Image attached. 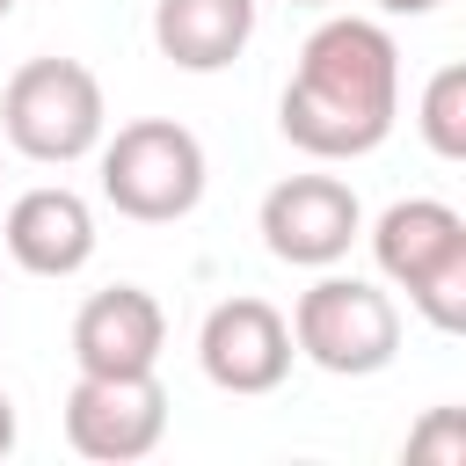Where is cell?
<instances>
[{"label": "cell", "instance_id": "obj_11", "mask_svg": "<svg viewBox=\"0 0 466 466\" xmlns=\"http://www.w3.org/2000/svg\"><path fill=\"white\" fill-rule=\"evenodd\" d=\"M255 36V0H153V44L182 73H226Z\"/></svg>", "mask_w": 466, "mask_h": 466}, {"label": "cell", "instance_id": "obj_4", "mask_svg": "<svg viewBox=\"0 0 466 466\" xmlns=\"http://www.w3.org/2000/svg\"><path fill=\"white\" fill-rule=\"evenodd\" d=\"M204 146L175 116H138L102 146V197L138 226H175L204 204Z\"/></svg>", "mask_w": 466, "mask_h": 466}, {"label": "cell", "instance_id": "obj_9", "mask_svg": "<svg viewBox=\"0 0 466 466\" xmlns=\"http://www.w3.org/2000/svg\"><path fill=\"white\" fill-rule=\"evenodd\" d=\"M160 342H167V313L138 284H109V291H95L73 313V364L80 371H102V379L153 371L160 364Z\"/></svg>", "mask_w": 466, "mask_h": 466}, {"label": "cell", "instance_id": "obj_10", "mask_svg": "<svg viewBox=\"0 0 466 466\" xmlns=\"http://www.w3.org/2000/svg\"><path fill=\"white\" fill-rule=\"evenodd\" d=\"M7 255L29 277H73V269H87V255H95V211H87V197H73L66 182L22 189L7 204Z\"/></svg>", "mask_w": 466, "mask_h": 466}, {"label": "cell", "instance_id": "obj_7", "mask_svg": "<svg viewBox=\"0 0 466 466\" xmlns=\"http://www.w3.org/2000/svg\"><path fill=\"white\" fill-rule=\"evenodd\" d=\"M357 233H364V211H357V189L342 175H284L262 197V248L277 262L328 269L350 255Z\"/></svg>", "mask_w": 466, "mask_h": 466}, {"label": "cell", "instance_id": "obj_14", "mask_svg": "<svg viewBox=\"0 0 466 466\" xmlns=\"http://www.w3.org/2000/svg\"><path fill=\"white\" fill-rule=\"evenodd\" d=\"M379 15H430V7H444V0H371Z\"/></svg>", "mask_w": 466, "mask_h": 466}, {"label": "cell", "instance_id": "obj_6", "mask_svg": "<svg viewBox=\"0 0 466 466\" xmlns=\"http://www.w3.org/2000/svg\"><path fill=\"white\" fill-rule=\"evenodd\" d=\"M167 437V393L153 371H124V379H102V371H80L73 393H66V444L95 466H131L146 459L153 444Z\"/></svg>", "mask_w": 466, "mask_h": 466}, {"label": "cell", "instance_id": "obj_2", "mask_svg": "<svg viewBox=\"0 0 466 466\" xmlns=\"http://www.w3.org/2000/svg\"><path fill=\"white\" fill-rule=\"evenodd\" d=\"M371 255L430 328H444V335L466 328V218L451 204H437V197L386 204L371 226Z\"/></svg>", "mask_w": 466, "mask_h": 466}, {"label": "cell", "instance_id": "obj_1", "mask_svg": "<svg viewBox=\"0 0 466 466\" xmlns=\"http://www.w3.org/2000/svg\"><path fill=\"white\" fill-rule=\"evenodd\" d=\"M400 116V51L379 22L335 15L299 44V66L284 80L277 124L313 160H364L386 146Z\"/></svg>", "mask_w": 466, "mask_h": 466}, {"label": "cell", "instance_id": "obj_16", "mask_svg": "<svg viewBox=\"0 0 466 466\" xmlns=\"http://www.w3.org/2000/svg\"><path fill=\"white\" fill-rule=\"evenodd\" d=\"M291 7H328V0H291Z\"/></svg>", "mask_w": 466, "mask_h": 466}, {"label": "cell", "instance_id": "obj_15", "mask_svg": "<svg viewBox=\"0 0 466 466\" xmlns=\"http://www.w3.org/2000/svg\"><path fill=\"white\" fill-rule=\"evenodd\" d=\"M7 451H15V400L0 393V459H7Z\"/></svg>", "mask_w": 466, "mask_h": 466}, {"label": "cell", "instance_id": "obj_3", "mask_svg": "<svg viewBox=\"0 0 466 466\" xmlns=\"http://www.w3.org/2000/svg\"><path fill=\"white\" fill-rule=\"evenodd\" d=\"M102 80L80 66V58H29L7 95H0V131L22 160H44V167H66V160H87L102 146Z\"/></svg>", "mask_w": 466, "mask_h": 466}, {"label": "cell", "instance_id": "obj_8", "mask_svg": "<svg viewBox=\"0 0 466 466\" xmlns=\"http://www.w3.org/2000/svg\"><path fill=\"white\" fill-rule=\"evenodd\" d=\"M291 320L269 306V299H226L204 313V335H197V364L218 393H277L284 371H291Z\"/></svg>", "mask_w": 466, "mask_h": 466}, {"label": "cell", "instance_id": "obj_12", "mask_svg": "<svg viewBox=\"0 0 466 466\" xmlns=\"http://www.w3.org/2000/svg\"><path fill=\"white\" fill-rule=\"evenodd\" d=\"M422 138L437 160H466V66H437L422 87Z\"/></svg>", "mask_w": 466, "mask_h": 466}, {"label": "cell", "instance_id": "obj_17", "mask_svg": "<svg viewBox=\"0 0 466 466\" xmlns=\"http://www.w3.org/2000/svg\"><path fill=\"white\" fill-rule=\"evenodd\" d=\"M7 7H15V0H0V22H7Z\"/></svg>", "mask_w": 466, "mask_h": 466}, {"label": "cell", "instance_id": "obj_5", "mask_svg": "<svg viewBox=\"0 0 466 466\" xmlns=\"http://www.w3.org/2000/svg\"><path fill=\"white\" fill-rule=\"evenodd\" d=\"M291 350L335 379H371L400 350V306L364 277H320L291 306Z\"/></svg>", "mask_w": 466, "mask_h": 466}, {"label": "cell", "instance_id": "obj_13", "mask_svg": "<svg viewBox=\"0 0 466 466\" xmlns=\"http://www.w3.org/2000/svg\"><path fill=\"white\" fill-rule=\"evenodd\" d=\"M408 459H437V466H466V415L459 408H437L415 437H408Z\"/></svg>", "mask_w": 466, "mask_h": 466}]
</instances>
